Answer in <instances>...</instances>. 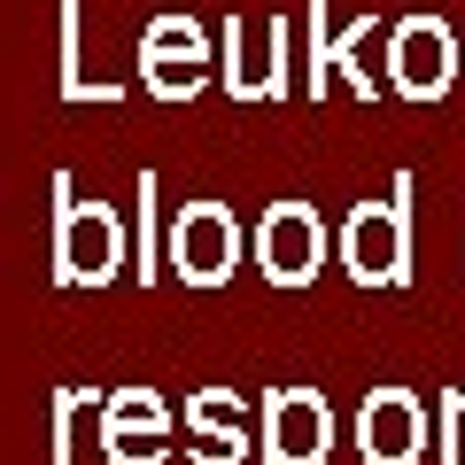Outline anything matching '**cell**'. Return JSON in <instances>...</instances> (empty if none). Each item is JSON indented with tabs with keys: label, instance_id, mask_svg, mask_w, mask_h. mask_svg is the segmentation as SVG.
I'll return each instance as SVG.
<instances>
[{
	"label": "cell",
	"instance_id": "cell-1",
	"mask_svg": "<svg viewBox=\"0 0 465 465\" xmlns=\"http://www.w3.org/2000/svg\"><path fill=\"white\" fill-rule=\"evenodd\" d=\"M341 264L357 287H403L411 280V171L396 179V202H357L341 217Z\"/></svg>",
	"mask_w": 465,
	"mask_h": 465
},
{
	"label": "cell",
	"instance_id": "cell-2",
	"mask_svg": "<svg viewBox=\"0 0 465 465\" xmlns=\"http://www.w3.org/2000/svg\"><path fill=\"white\" fill-rule=\"evenodd\" d=\"M54 194H63V217H54V280L63 287H109L116 264H124V225H116V210L109 202H78L70 179Z\"/></svg>",
	"mask_w": 465,
	"mask_h": 465
},
{
	"label": "cell",
	"instance_id": "cell-3",
	"mask_svg": "<svg viewBox=\"0 0 465 465\" xmlns=\"http://www.w3.org/2000/svg\"><path fill=\"white\" fill-rule=\"evenodd\" d=\"M458 78V39L442 16H403L388 32V94L403 101H442Z\"/></svg>",
	"mask_w": 465,
	"mask_h": 465
},
{
	"label": "cell",
	"instance_id": "cell-4",
	"mask_svg": "<svg viewBox=\"0 0 465 465\" xmlns=\"http://www.w3.org/2000/svg\"><path fill=\"white\" fill-rule=\"evenodd\" d=\"M140 85L155 101H194L210 85V32L194 16H155L140 39Z\"/></svg>",
	"mask_w": 465,
	"mask_h": 465
},
{
	"label": "cell",
	"instance_id": "cell-5",
	"mask_svg": "<svg viewBox=\"0 0 465 465\" xmlns=\"http://www.w3.org/2000/svg\"><path fill=\"white\" fill-rule=\"evenodd\" d=\"M241 264V225H232L225 202H186L171 217V272L186 287H225Z\"/></svg>",
	"mask_w": 465,
	"mask_h": 465
},
{
	"label": "cell",
	"instance_id": "cell-6",
	"mask_svg": "<svg viewBox=\"0 0 465 465\" xmlns=\"http://www.w3.org/2000/svg\"><path fill=\"white\" fill-rule=\"evenodd\" d=\"M318 264H326V217L311 202H272L256 225V272L272 287H311Z\"/></svg>",
	"mask_w": 465,
	"mask_h": 465
},
{
	"label": "cell",
	"instance_id": "cell-7",
	"mask_svg": "<svg viewBox=\"0 0 465 465\" xmlns=\"http://www.w3.org/2000/svg\"><path fill=\"white\" fill-rule=\"evenodd\" d=\"M101 458L109 465H163L171 458V403L155 388L101 396Z\"/></svg>",
	"mask_w": 465,
	"mask_h": 465
},
{
	"label": "cell",
	"instance_id": "cell-8",
	"mask_svg": "<svg viewBox=\"0 0 465 465\" xmlns=\"http://www.w3.org/2000/svg\"><path fill=\"white\" fill-rule=\"evenodd\" d=\"M333 411L318 388H272L264 396V465H326Z\"/></svg>",
	"mask_w": 465,
	"mask_h": 465
},
{
	"label": "cell",
	"instance_id": "cell-9",
	"mask_svg": "<svg viewBox=\"0 0 465 465\" xmlns=\"http://www.w3.org/2000/svg\"><path fill=\"white\" fill-rule=\"evenodd\" d=\"M225 94H241V101L287 94V24L225 16Z\"/></svg>",
	"mask_w": 465,
	"mask_h": 465
},
{
	"label": "cell",
	"instance_id": "cell-10",
	"mask_svg": "<svg viewBox=\"0 0 465 465\" xmlns=\"http://www.w3.org/2000/svg\"><path fill=\"white\" fill-rule=\"evenodd\" d=\"M357 450H365V465H419L427 458V403L411 388H372L357 411Z\"/></svg>",
	"mask_w": 465,
	"mask_h": 465
},
{
	"label": "cell",
	"instance_id": "cell-11",
	"mask_svg": "<svg viewBox=\"0 0 465 465\" xmlns=\"http://www.w3.org/2000/svg\"><path fill=\"white\" fill-rule=\"evenodd\" d=\"M186 442H194V465H241L249 458V403L232 396V388H202V396H186Z\"/></svg>",
	"mask_w": 465,
	"mask_h": 465
},
{
	"label": "cell",
	"instance_id": "cell-12",
	"mask_svg": "<svg viewBox=\"0 0 465 465\" xmlns=\"http://www.w3.org/2000/svg\"><path fill=\"white\" fill-rule=\"evenodd\" d=\"M85 411H101L94 388H63V396H54V465H78V427H85Z\"/></svg>",
	"mask_w": 465,
	"mask_h": 465
},
{
	"label": "cell",
	"instance_id": "cell-13",
	"mask_svg": "<svg viewBox=\"0 0 465 465\" xmlns=\"http://www.w3.org/2000/svg\"><path fill=\"white\" fill-rule=\"evenodd\" d=\"M442 465H465V388L442 396Z\"/></svg>",
	"mask_w": 465,
	"mask_h": 465
}]
</instances>
